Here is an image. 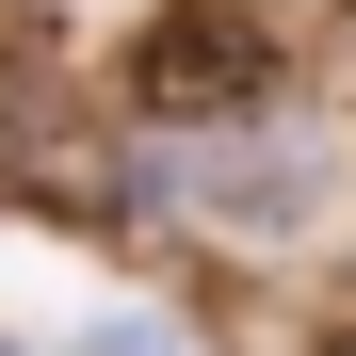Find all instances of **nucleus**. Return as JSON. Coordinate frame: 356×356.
I'll return each instance as SVG.
<instances>
[{
    "instance_id": "nucleus-3",
    "label": "nucleus",
    "mask_w": 356,
    "mask_h": 356,
    "mask_svg": "<svg viewBox=\"0 0 356 356\" xmlns=\"http://www.w3.org/2000/svg\"><path fill=\"white\" fill-rule=\"evenodd\" d=\"M65 356H178V324H162V308H97Z\"/></svg>"
},
{
    "instance_id": "nucleus-4",
    "label": "nucleus",
    "mask_w": 356,
    "mask_h": 356,
    "mask_svg": "<svg viewBox=\"0 0 356 356\" xmlns=\"http://www.w3.org/2000/svg\"><path fill=\"white\" fill-rule=\"evenodd\" d=\"M324 356H356V324H340V340H324Z\"/></svg>"
},
{
    "instance_id": "nucleus-2",
    "label": "nucleus",
    "mask_w": 356,
    "mask_h": 356,
    "mask_svg": "<svg viewBox=\"0 0 356 356\" xmlns=\"http://www.w3.org/2000/svg\"><path fill=\"white\" fill-rule=\"evenodd\" d=\"M178 195H195L211 227H308L324 211V146H243V130H227V146L178 162Z\"/></svg>"
},
{
    "instance_id": "nucleus-1",
    "label": "nucleus",
    "mask_w": 356,
    "mask_h": 356,
    "mask_svg": "<svg viewBox=\"0 0 356 356\" xmlns=\"http://www.w3.org/2000/svg\"><path fill=\"white\" fill-rule=\"evenodd\" d=\"M130 97L162 130H243V97H275V17H243V0H162L130 33Z\"/></svg>"
},
{
    "instance_id": "nucleus-5",
    "label": "nucleus",
    "mask_w": 356,
    "mask_h": 356,
    "mask_svg": "<svg viewBox=\"0 0 356 356\" xmlns=\"http://www.w3.org/2000/svg\"><path fill=\"white\" fill-rule=\"evenodd\" d=\"M0 356H17V340H0Z\"/></svg>"
}]
</instances>
